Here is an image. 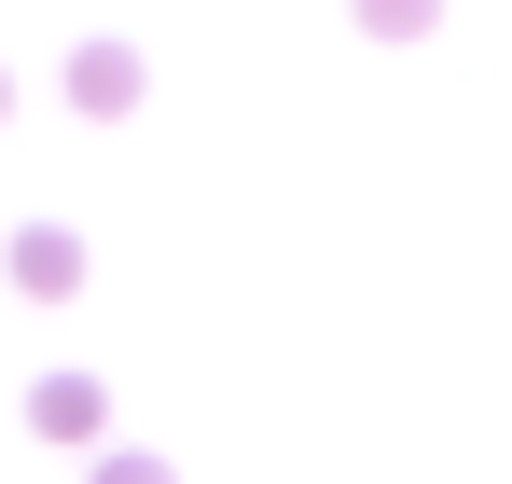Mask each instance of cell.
<instances>
[{"instance_id": "cell-1", "label": "cell", "mask_w": 512, "mask_h": 484, "mask_svg": "<svg viewBox=\"0 0 512 484\" xmlns=\"http://www.w3.org/2000/svg\"><path fill=\"white\" fill-rule=\"evenodd\" d=\"M28 429H42V443H97V429H111V388H97V374H42V388H28Z\"/></svg>"}, {"instance_id": "cell-2", "label": "cell", "mask_w": 512, "mask_h": 484, "mask_svg": "<svg viewBox=\"0 0 512 484\" xmlns=\"http://www.w3.org/2000/svg\"><path fill=\"white\" fill-rule=\"evenodd\" d=\"M14 291H28V305H70V291H84V249L56 236V222H28V236H14Z\"/></svg>"}, {"instance_id": "cell-3", "label": "cell", "mask_w": 512, "mask_h": 484, "mask_svg": "<svg viewBox=\"0 0 512 484\" xmlns=\"http://www.w3.org/2000/svg\"><path fill=\"white\" fill-rule=\"evenodd\" d=\"M70 111H139V56L125 42H84L70 56Z\"/></svg>"}, {"instance_id": "cell-4", "label": "cell", "mask_w": 512, "mask_h": 484, "mask_svg": "<svg viewBox=\"0 0 512 484\" xmlns=\"http://www.w3.org/2000/svg\"><path fill=\"white\" fill-rule=\"evenodd\" d=\"M360 28H374V42H429V28H443V0H360Z\"/></svg>"}, {"instance_id": "cell-5", "label": "cell", "mask_w": 512, "mask_h": 484, "mask_svg": "<svg viewBox=\"0 0 512 484\" xmlns=\"http://www.w3.org/2000/svg\"><path fill=\"white\" fill-rule=\"evenodd\" d=\"M97 484H180L167 457H97Z\"/></svg>"}, {"instance_id": "cell-6", "label": "cell", "mask_w": 512, "mask_h": 484, "mask_svg": "<svg viewBox=\"0 0 512 484\" xmlns=\"http://www.w3.org/2000/svg\"><path fill=\"white\" fill-rule=\"evenodd\" d=\"M0 111H14V83H0Z\"/></svg>"}]
</instances>
